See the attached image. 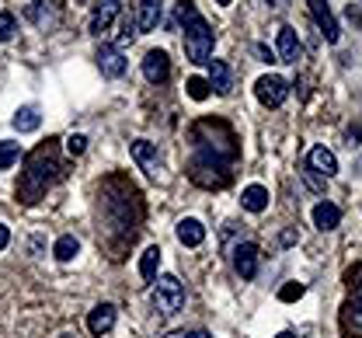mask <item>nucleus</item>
Wrapping results in <instances>:
<instances>
[{
  "label": "nucleus",
  "instance_id": "nucleus-15",
  "mask_svg": "<svg viewBox=\"0 0 362 338\" xmlns=\"http://www.w3.org/2000/svg\"><path fill=\"white\" fill-rule=\"evenodd\" d=\"M112 328H115V303H98L88 314V332L94 338H101L108 335Z\"/></svg>",
  "mask_w": 362,
  "mask_h": 338
},
{
  "label": "nucleus",
  "instance_id": "nucleus-10",
  "mask_svg": "<svg viewBox=\"0 0 362 338\" xmlns=\"http://www.w3.org/2000/svg\"><path fill=\"white\" fill-rule=\"evenodd\" d=\"M307 7H310V18H314V25L320 28V35L334 46V42L341 39V28H338V21H334V14H331L327 0H307Z\"/></svg>",
  "mask_w": 362,
  "mask_h": 338
},
{
  "label": "nucleus",
  "instance_id": "nucleus-5",
  "mask_svg": "<svg viewBox=\"0 0 362 338\" xmlns=\"http://www.w3.org/2000/svg\"><path fill=\"white\" fill-rule=\"evenodd\" d=\"M341 335L362 338V265L349 272V300L341 307Z\"/></svg>",
  "mask_w": 362,
  "mask_h": 338
},
{
  "label": "nucleus",
  "instance_id": "nucleus-38",
  "mask_svg": "<svg viewBox=\"0 0 362 338\" xmlns=\"http://www.w3.org/2000/svg\"><path fill=\"white\" fill-rule=\"evenodd\" d=\"M59 338H77V335H74V332H63V335H59Z\"/></svg>",
  "mask_w": 362,
  "mask_h": 338
},
{
  "label": "nucleus",
  "instance_id": "nucleus-8",
  "mask_svg": "<svg viewBox=\"0 0 362 338\" xmlns=\"http://www.w3.org/2000/svg\"><path fill=\"white\" fill-rule=\"evenodd\" d=\"M255 95H258V101H262L265 108H279V105L289 98V84H286L282 77H275V74H265V77L255 81Z\"/></svg>",
  "mask_w": 362,
  "mask_h": 338
},
{
  "label": "nucleus",
  "instance_id": "nucleus-28",
  "mask_svg": "<svg viewBox=\"0 0 362 338\" xmlns=\"http://www.w3.org/2000/svg\"><path fill=\"white\" fill-rule=\"evenodd\" d=\"M136 35H139V28H136V18H133V14H126V18H122V28H119V39H115V49H126L136 39Z\"/></svg>",
  "mask_w": 362,
  "mask_h": 338
},
{
  "label": "nucleus",
  "instance_id": "nucleus-2",
  "mask_svg": "<svg viewBox=\"0 0 362 338\" xmlns=\"http://www.w3.org/2000/svg\"><path fill=\"white\" fill-rule=\"evenodd\" d=\"M59 150H56V140H45L39 144L28 157H25V171L18 178V199L25 206H35L39 199H45L49 185L59 178Z\"/></svg>",
  "mask_w": 362,
  "mask_h": 338
},
{
  "label": "nucleus",
  "instance_id": "nucleus-31",
  "mask_svg": "<svg viewBox=\"0 0 362 338\" xmlns=\"http://www.w3.org/2000/svg\"><path fill=\"white\" fill-rule=\"evenodd\" d=\"M84 150H88V136H81V133H74V136L66 140V153H70V157H81Z\"/></svg>",
  "mask_w": 362,
  "mask_h": 338
},
{
  "label": "nucleus",
  "instance_id": "nucleus-4",
  "mask_svg": "<svg viewBox=\"0 0 362 338\" xmlns=\"http://www.w3.org/2000/svg\"><path fill=\"white\" fill-rule=\"evenodd\" d=\"M175 18L185 28V56L192 63H209L213 59V46H216V32L202 21V14L195 11L192 0H178L175 7Z\"/></svg>",
  "mask_w": 362,
  "mask_h": 338
},
{
  "label": "nucleus",
  "instance_id": "nucleus-13",
  "mask_svg": "<svg viewBox=\"0 0 362 338\" xmlns=\"http://www.w3.org/2000/svg\"><path fill=\"white\" fill-rule=\"evenodd\" d=\"M143 77H146L150 84H164V81L171 77V59H168L164 49H150V52L143 56Z\"/></svg>",
  "mask_w": 362,
  "mask_h": 338
},
{
  "label": "nucleus",
  "instance_id": "nucleus-1",
  "mask_svg": "<svg viewBox=\"0 0 362 338\" xmlns=\"http://www.w3.org/2000/svg\"><path fill=\"white\" fill-rule=\"evenodd\" d=\"M143 223V199L126 175H112L98 189V238L119 258L126 244H133Z\"/></svg>",
  "mask_w": 362,
  "mask_h": 338
},
{
  "label": "nucleus",
  "instance_id": "nucleus-37",
  "mask_svg": "<svg viewBox=\"0 0 362 338\" xmlns=\"http://www.w3.org/2000/svg\"><path fill=\"white\" fill-rule=\"evenodd\" d=\"M216 4H220V7H230V4H233V0H216Z\"/></svg>",
  "mask_w": 362,
  "mask_h": 338
},
{
  "label": "nucleus",
  "instance_id": "nucleus-19",
  "mask_svg": "<svg viewBox=\"0 0 362 338\" xmlns=\"http://www.w3.org/2000/svg\"><path fill=\"white\" fill-rule=\"evenodd\" d=\"M307 164H310V171L324 175V178H331V175L338 171V157H334L327 146H314V150H310V157H307Z\"/></svg>",
  "mask_w": 362,
  "mask_h": 338
},
{
  "label": "nucleus",
  "instance_id": "nucleus-20",
  "mask_svg": "<svg viewBox=\"0 0 362 338\" xmlns=\"http://www.w3.org/2000/svg\"><path fill=\"white\" fill-rule=\"evenodd\" d=\"M269 189L265 185H247L244 192H240V206L247 209V213H265L269 209Z\"/></svg>",
  "mask_w": 362,
  "mask_h": 338
},
{
  "label": "nucleus",
  "instance_id": "nucleus-24",
  "mask_svg": "<svg viewBox=\"0 0 362 338\" xmlns=\"http://www.w3.org/2000/svg\"><path fill=\"white\" fill-rule=\"evenodd\" d=\"M157 272H160V247H157V244H150V247L139 255V276H143L146 283H153V279H157Z\"/></svg>",
  "mask_w": 362,
  "mask_h": 338
},
{
  "label": "nucleus",
  "instance_id": "nucleus-14",
  "mask_svg": "<svg viewBox=\"0 0 362 338\" xmlns=\"http://www.w3.org/2000/svg\"><path fill=\"white\" fill-rule=\"evenodd\" d=\"M258 244H251V241H244V244H237L233 247V269H237V276L240 279H255L258 276Z\"/></svg>",
  "mask_w": 362,
  "mask_h": 338
},
{
  "label": "nucleus",
  "instance_id": "nucleus-23",
  "mask_svg": "<svg viewBox=\"0 0 362 338\" xmlns=\"http://www.w3.org/2000/svg\"><path fill=\"white\" fill-rule=\"evenodd\" d=\"M178 241L185 247H199V244L206 241V227L199 223V220H192V216H185L178 223Z\"/></svg>",
  "mask_w": 362,
  "mask_h": 338
},
{
  "label": "nucleus",
  "instance_id": "nucleus-30",
  "mask_svg": "<svg viewBox=\"0 0 362 338\" xmlns=\"http://www.w3.org/2000/svg\"><path fill=\"white\" fill-rule=\"evenodd\" d=\"M303 293H307V286H303V283H286V286L279 290V300H282V303H293V300H300Z\"/></svg>",
  "mask_w": 362,
  "mask_h": 338
},
{
  "label": "nucleus",
  "instance_id": "nucleus-34",
  "mask_svg": "<svg viewBox=\"0 0 362 338\" xmlns=\"http://www.w3.org/2000/svg\"><path fill=\"white\" fill-rule=\"evenodd\" d=\"M7 244H11V231H7V227H4V223H0V251H4V247H7Z\"/></svg>",
  "mask_w": 362,
  "mask_h": 338
},
{
  "label": "nucleus",
  "instance_id": "nucleus-18",
  "mask_svg": "<svg viewBox=\"0 0 362 338\" xmlns=\"http://www.w3.org/2000/svg\"><path fill=\"white\" fill-rule=\"evenodd\" d=\"M300 52H303V46H300V35L286 25V28H279V63H296L300 59Z\"/></svg>",
  "mask_w": 362,
  "mask_h": 338
},
{
  "label": "nucleus",
  "instance_id": "nucleus-32",
  "mask_svg": "<svg viewBox=\"0 0 362 338\" xmlns=\"http://www.w3.org/2000/svg\"><path fill=\"white\" fill-rule=\"evenodd\" d=\"M255 52H258V56H262L265 63H275V52H272V49L265 46V42H258V46H255Z\"/></svg>",
  "mask_w": 362,
  "mask_h": 338
},
{
  "label": "nucleus",
  "instance_id": "nucleus-29",
  "mask_svg": "<svg viewBox=\"0 0 362 338\" xmlns=\"http://www.w3.org/2000/svg\"><path fill=\"white\" fill-rule=\"evenodd\" d=\"M14 32H18L14 14H11V11H0V42H11V39H14Z\"/></svg>",
  "mask_w": 362,
  "mask_h": 338
},
{
  "label": "nucleus",
  "instance_id": "nucleus-26",
  "mask_svg": "<svg viewBox=\"0 0 362 338\" xmlns=\"http://www.w3.org/2000/svg\"><path fill=\"white\" fill-rule=\"evenodd\" d=\"M185 91H188L192 101H206V98L213 95V88H209L206 77H188V81H185Z\"/></svg>",
  "mask_w": 362,
  "mask_h": 338
},
{
  "label": "nucleus",
  "instance_id": "nucleus-39",
  "mask_svg": "<svg viewBox=\"0 0 362 338\" xmlns=\"http://www.w3.org/2000/svg\"><path fill=\"white\" fill-rule=\"evenodd\" d=\"M81 4H84V0H81Z\"/></svg>",
  "mask_w": 362,
  "mask_h": 338
},
{
  "label": "nucleus",
  "instance_id": "nucleus-27",
  "mask_svg": "<svg viewBox=\"0 0 362 338\" xmlns=\"http://www.w3.org/2000/svg\"><path fill=\"white\" fill-rule=\"evenodd\" d=\"M18 157H21V146L14 144V140H0V171L14 168V164H18Z\"/></svg>",
  "mask_w": 362,
  "mask_h": 338
},
{
  "label": "nucleus",
  "instance_id": "nucleus-22",
  "mask_svg": "<svg viewBox=\"0 0 362 338\" xmlns=\"http://www.w3.org/2000/svg\"><path fill=\"white\" fill-rule=\"evenodd\" d=\"M11 126H14L18 133H35V129L42 126V115H39V108H35V105H25V108H18V112H14Z\"/></svg>",
  "mask_w": 362,
  "mask_h": 338
},
{
  "label": "nucleus",
  "instance_id": "nucleus-35",
  "mask_svg": "<svg viewBox=\"0 0 362 338\" xmlns=\"http://www.w3.org/2000/svg\"><path fill=\"white\" fill-rule=\"evenodd\" d=\"M32 7H35V11H42V7H45V0H32Z\"/></svg>",
  "mask_w": 362,
  "mask_h": 338
},
{
  "label": "nucleus",
  "instance_id": "nucleus-3",
  "mask_svg": "<svg viewBox=\"0 0 362 338\" xmlns=\"http://www.w3.org/2000/svg\"><path fill=\"white\" fill-rule=\"evenodd\" d=\"M188 140L195 146V157L216 161V164H226V168L237 161V133L223 119H199L188 129Z\"/></svg>",
  "mask_w": 362,
  "mask_h": 338
},
{
  "label": "nucleus",
  "instance_id": "nucleus-36",
  "mask_svg": "<svg viewBox=\"0 0 362 338\" xmlns=\"http://www.w3.org/2000/svg\"><path fill=\"white\" fill-rule=\"evenodd\" d=\"M275 338H296V335L293 332H282V335H275Z\"/></svg>",
  "mask_w": 362,
  "mask_h": 338
},
{
  "label": "nucleus",
  "instance_id": "nucleus-33",
  "mask_svg": "<svg viewBox=\"0 0 362 338\" xmlns=\"http://www.w3.org/2000/svg\"><path fill=\"white\" fill-rule=\"evenodd\" d=\"M168 338H213L209 332H178V335H168Z\"/></svg>",
  "mask_w": 362,
  "mask_h": 338
},
{
  "label": "nucleus",
  "instance_id": "nucleus-12",
  "mask_svg": "<svg viewBox=\"0 0 362 338\" xmlns=\"http://www.w3.org/2000/svg\"><path fill=\"white\" fill-rule=\"evenodd\" d=\"M119 14H122V4H119V0H98V4H94V14H90V25H88L90 35L101 39Z\"/></svg>",
  "mask_w": 362,
  "mask_h": 338
},
{
  "label": "nucleus",
  "instance_id": "nucleus-17",
  "mask_svg": "<svg viewBox=\"0 0 362 338\" xmlns=\"http://www.w3.org/2000/svg\"><path fill=\"white\" fill-rule=\"evenodd\" d=\"M209 88L216 91V95H230L233 91V74H230V66H226L223 59H209Z\"/></svg>",
  "mask_w": 362,
  "mask_h": 338
},
{
  "label": "nucleus",
  "instance_id": "nucleus-25",
  "mask_svg": "<svg viewBox=\"0 0 362 338\" xmlns=\"http://www.w3.org/2000/svg\"><path fill=\"white\" fill-rule=\"evenodd\" d=\"M77 251H81V241L74 238V234H63L56 247H52V255H56V262H74L77 258Z\"/></svg>",
  "mask_w": 362,
  "mask_h": 338
},
{
  "label": "nucleus",
  "instance_id": "nucleus-6",
  "mask_svg": "<svg viewBox=\"0 0 362 338\" xmlns=\"http://www.w3.org/2000/svg\"><path fill=\"white\" fill-rule=\"evenodd\" d=\"M150 300H153V307H157L160 314L175 317L181 307H185V283H181L178 276H160V279H153Z\"/></svg>",
  "mask_w": 362,
  "mask_h": 338
},
{
  "label": "nucleus",
  "instance_id": "nucleus-7",
  "mask_svg": "<svg viewBox=\"0 0 362 338\" xmlns=\"http://www.w3.org/2000/svg\"><path fill=\"white\" fill-rule=\"evenodd\" d=\"M188 178L202 189H226L230 185V171L226 164H216V161H206V157H192L188 164Z\"/></svg>",
  "mask_w": 362,
  "mask_h": 338
},
{
  "label": "nucleus",
  "instance_id": "nucleus-21",
  "mask_svg": "<svg viewBox=\"0 0 362 338\" xmlns=\"http://www.w3.org/2000/svg\"><path fill=\"white\" fill-rule=\"evenodd\" d=\"M314 223H317V231H334L338 223H341V209L334 206V202H317L314 206Z\"/></svg>",
  "mask_w": 362,
  "mask_h": 338
},
{
  "label": "nucleus",
  "instance_id": "nucleus-16",
  "mask_svg": "<svg viewBox=\"0 0 362 338\" xmlns=\"http://www.w3.org/2000/svg\"><path fill=\"white\" fill-rule=\"evenodd\" d=\"M164 18V4L160 0H139V14H136V28L139 32H153Z\"/></svg>",
  "mask_w": 362,
  "mask_h": 338
},
{
  "label": "nucleus",
  "instance_id": "nucleus-9",
  "mask_svg": "<svg viewBox=\"0 0 362 338\" xmlns=\"http://www.w3.org/2000/svg\"><path fill=\"white\" fill-rule=\"evenodd\" d=\"M129 153H133V161L139 164V171H146L150 178H157V175L164 171V157H160L157 144H150V140H133Z\"/></svg>",
  "mask_w": 362,
  "mask_h": 338
},
{
  "label": "nucleus",
  "instance_id": "nucleus-11",
  "mask_svg": "<svg viewBox=\"0 0 362 338\" xmlns=\"http://www.w3.org/2000/svg\"><path fill=\"white\" fill-rule=\"evenodd\" d=\"M94 59H98L101 77H108V81H119V77L126 74V66H129V59L122 56V49H115V46H101Z\"/></svg>",
  "mask_w": 362,
  "mask_h": 338
}]
</instances>
